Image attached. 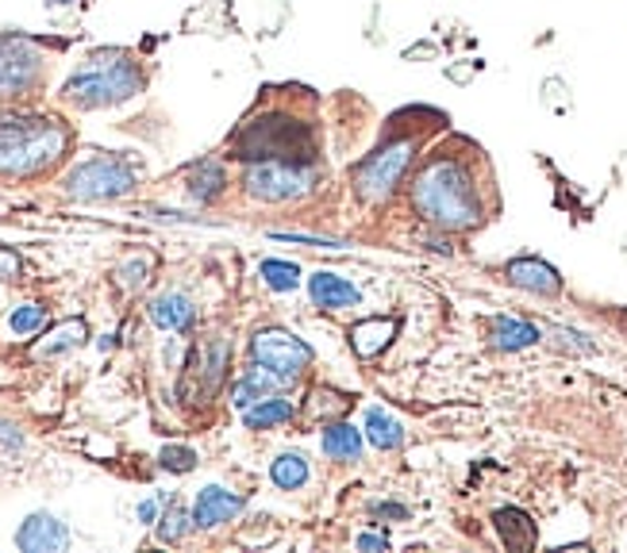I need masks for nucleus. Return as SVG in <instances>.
Here are the masks:
<instances>
[{"instance_id": "nucleus-1", "label": "nucleus", "mask_w": 627, "mask_h": 553, "mask_svg": "<svg viewBox=\"0 0 627 553\" xmlns=\"http://www.w3.org/2000/svg\"><path fill=\"white\" fill-rule=\"evenodd\" d=\"M412 212L439 231H478L493 212V188L485 158L466 138H450L415 165L408 181Z\"/></svg>"}, {"instance_id": "nucleus-2", "label": "nucleus", "mask_w": 627, "mask_h": 553, "mask_svg": "<svg viewBox=\"0 0 627 553\" xmlns=\"http://www.w3.org/2000/svg\"><path fill=\"white\" fill-rule=\"evenodd\" d=\"M297 93L289 100H262L231 135L228 150L239 162H289L316 165L319 162V123L309 108H297Z\"/></svg>"}, {"instance_id": "nucleus-3", "label": "nucleus", "mask_w": 627, "mask_h": 553, "mask_svg": "<svg viewBox=\"0 0 627 553\" xmlns=\"http://www.w3.org/2000/svg\"><path fill=\"white\" fill-rule=\"evenodd\" d=\"M74 147V131L58 115L0 112V177L35 181L55 173Z\"/></svg>"}, {"instance_id": "nucleus-4", "label": "nucleus", "mask_w": 627, "mask_h": 553, "mask_svg": "<svg viewBox=\"0 0 627 553\" xmlns=\"http://www.w3.org/2000/svg\"><path fill=\"white\" fill-rule=\"evenodd\" d=\"M147 89V70L131 50L123 47H105L93 50L74 74L65 77L58 97L65 105L82 108V112H97V108H116L123 100L138 97Z\"/></svg>"}, {"instance_id": "nucleus-5", "label": "nucleus", "mask_w": 627, "mask_h": 553, "mask_svg": "<svg viewBox=\"0 0 627 553\" xmlns=\"http://www.w3.org/2000/svg\"><path fill=\"white\" fill-rule=\"evenodd\" d=\"M420 143H424L420 135H385L374 147V155H366L354 165V193L366 204L389 200L400 181H405V173L412 170Z\"/></svg>"}, {"instance_id": "nucleus-6", "label": "nucleus", "mask_w": 627, "mask_h": 553, "mask_svg": "<svg viewBox=\"0 0 627 553\" xmlns=\"http://www.w3.org/2000/svg\"><path fill=\"white\" fill-rule=\"evenodd\" d=\"M47 85V54L27 35H0V100H27Z\"/></svg>"}, {"instance_id": "nucleus-7", "label": "nucleus", "mask_w": 627, "mask_h": 553, "mask_svg": "<svg viewBox=\"0 0 627 553\" xmlns=\"http://www.w3.org/2000/svg\"><path fill=\"white\" fill-rule=\"evenodd\" d=\"M65 196L70 200H85V204H97V200H120V196L135 193V170H131L123 158H89V162L74 165L65 173Z\"/></svg>"}, {"instance_id": "nucleus-8", "label": "nucleus", "mask_w": 627, "mask_h": 553, "mask_svg": "<svg viewBox=\"0 0 627 553\" xmlns=\"http://www.w3.org/2000/svg\"><path fill=\"white\" fill-rule=\"evenodd\" d=\"M316 188V165H289V162H246L243 193L262 204H289L301 200Z\"/></svg>"}, {"instance_id": "nucleus-9", "label": "nucleus", "mask_w": 627, "mask_h": 553, "mask_svg": "<svg viewBox=\"0 0 627 553\" xmlns=\"http://www.w3.org/2000/svg\"><path fill=\"white\" fill-rule=\"evenodd\" d=\"M251 361L286 384V381H297V377L312 366V351H309V342L297 339L286 327H262L251 339Z\"/></svg>"}, {"instance_id": "nucleus-10", "label": "nucleus", "mask_w": 627, "mask_h": 553, "mask_svg": "<svg viewBox=\"0 0 627 553\" xmlns=\"http://www.w3.org/2000/svg\"><path fill=\"white\" fill-rule=\"evenodd\" d=\"M228 361H231V342L228 339H220V334L204 339L193 351V358H189L185 384L196 381V389H201L204 396H213V392L224 384V377H228Z\"/></svg>"}, {"instance_id": "nucleus-11", "label": "nucleus", "mask_w": 627, "mask_h": 553, "mask_svg": "<svg viewBox=\"0 0 627 553\" xmlns=\"http://www.w3.org/2000/svg\"><path fill=\"white\" fill-rule=\"evenodd\" d=\"M16 545L24 553H58L70 545V530H65V523H58L55 515L35 512L27 515L24 527L16 530Z\"/></svg>"}, {"instance_id": "nucleus-12", "label": "nucleus", "mask_w": 627, "mask_h": 553, "mask_svg": "<svg viewBox=\"0 0 627 553\" xmlns=\"http://www.w3.org/2000/svg\"><path fill=\"white\" fill-rule=\"evenodd\" d=\"M243 512V496L236 492L220 489V484H208V489L196 492V504H193V527L196 530H216L224 527L228 519Z\"/></svg>"}, {"instance_id": "nucleus-13", "label": "nucleus", "mask_w": 627, "mask_h": 553, "mask_svg": "<svg viewBox=\"0 0 627 553\" xmlns=\"http://www.w3.org/2000/svg\"><path fill=\"white\" fill-rule=\"evenodd\" d=\"M508 281L520 288H528V293H539V296H554L558 288H563V276H558V269L546 266V261L539 258H516L508 261Z\"/></svg>"}, {"instance_id": "nucleus-14", "label": "nucleus", "mask_w": 627, "mask_h": 553, "mask_svg": "<svg viewBox=\"0 0 627 553\" xmlns=\"http://www.w3.org/2000/svg\"><path fill=\"white\" fill-rule=\"evenodd\" d=\"M309 293H312V304L324 311H339V308H354L362 300L359 288L339 273H316L309 281Z\"/></svg>"}, {"instance_id": "nucleus-15", "label": "nucleus", "mask_w": 627, "mask_h": 553, "mask_svg": "<svg viewBox=\"0 0 627 553\" xmlns=\"http://www.w3.org/2000/svg\"><path fill=\"white\" fill-rule=\"evenodd\" d=\"M185 188L196 204H216L224 193H228V173H224L220 162L204 158V162H193L185 173Z\"/></svg>"}, {"instance_id": "nucleus-16", "label": "nucleus", "mask_w": 627, "mask_h": 553, "mask_svg": "<svg viewBox=\"0 0 627 553\" xmlns=\"http://www.w3.org/2000/svg\"><path fill=\"white\" fill-rule=\"evenodd\" d=\"M150 319H155V327H162V331H189L196 319V308L185 293H162L150 300Z\"/></svg>"}, {"instance_id": "nucleus-17", "label": "nucleus", "mask_w": 627, "mask_h": 553, "mask_svg": "<svg viewBox=\"0 0 627 553\" xmlns=\"http://www.w3.org/2000/svg\"><path fill=\"white\" fill-rule=\"evenodd\" d=\"M289 419H293V404H289V400H281V396H266V400H258V404H251L243 411L246 431H269V427L289 423Z\"/></svg>"}, {"instance_id": "nucleus-18", "label": "nucleus", "mask_w": 627, "mask_h": 553, "mask_svg": "<svg viewBox=\"0 0 627 553\" xmlns=\"http://www.w3.org/2000/svg\"><path fill=\"white\" fill-rule=\"evenodd\" d=\"M324 454L331 462H359L362 457V431L351 423H331L324 431Z\"/></svg>"}, {"instance_id": "nucleus-19", "label": "nucleus", "mask_w": 627, "mask_h": 553, "mask_svg": "<svg viewBox=\"0 0 627 553\" xmlns=\"http://www.w3.org/2000/svg\"><path fill=\"white\" fill-rule=\"evenodd\" d=\"M274 384H281L274 373H266V369H262V366H251V369H246V373L236 381V392H231V404L243 407V411H246V407H251V404L266 400L269 392H274Z\"/></svg>"}, {"instance_id": "nucleus-20", "label": "nucleus", "mask_w": 627, "mask_h": 553, "mask_svg": "<svg viewBox=\"0 0 627 553\" xmlns=\"http://www.w3.org/2000/svg\"><path fill=\"white\" fill-rule=\"evenodd\" d=\"M366 439L374 442L377 450H400V442H405V427H400V419H393L389 411H382V407H370L366 411Z\"/></svg>"}, {"instance_id": "nucleus-21", "label": "nucleus", "mask_w": 627, "mask_h": 553, "mask_svg": "<svg viewBox=\"0 0 627 553\" xmlns=\"http://www.w3.org/2000/svg\"><path fill=\"white\" fill-rule=\"evenodd\" d=\"M493 523H497L505 545H513V550H531V545H535V527H531L528 515L516 512V507H505V512H497V515H493Z\"/></svg>"}, {"instance_id": "nucleus-22", "label": "nucleus", "mask_w": 627, "mask_h": 553, "mask_svg": "<svg viewBox=\"0 0 627 553\" xmlns=\"http://www.w3.org/2000/svg\"><path fill=\"white\" fill-rule=\"evenodd\" d=\"M269 480L286 492L304 489V484H309V457L304 454H277L274 465H269Z\"/></svg>"}, {"instance_id": "nucleus-23", "label": "nucleus", "mask_w": 627, "mask_h": 553, "mask_svg": "<svg viewBox=\"0 0 627 553\" xmlns=\"http://www.w3.org/2000/svg\"><path fill=\"white\" fill-rule=\"evenodd\" d=\"M493 342H497L501 351H523V346H531V342H539V331L531 323H523V319H493Z\"/></svg>"}, {"instance_id": "nucleus-24", "label": "nucleus", "mask_w": 627, "mask_h": 553, "mask_svg": "<svg viewBox=\"0 0 627 553\" xmlns=\"http://www.w3.org/2000/svg\"><path fill=\"white\" fill-rule=\"evenodd\" d=\"M393 331H397V327H393L389 319H366V323L354 327V351H359L362 358H374L377 351L389 346Z\"/></svg>"}, {"instance_id": "nucleus-25", "label": "nucleus", "mask_w": 627, "mask_h": 553, "mask_svg": "<svg viewBox=\"0 0 627 553\" xmlns=\"http://www.w3.org/2000/svg\"><path fill=\"white\" fill-rule=\"evenodd\" d=\"M262 281H266L269 288H277V293H293L297 285H301V269L293 266V261H277V258H266L258 266Z\"/></svg>"}, {"instance_id": "nucleus-26", "label": "nucleus", "mask_w": 627, "mask_h": 553, "mask_svg": "<svg viewBox=\"0 0 627 553\" xmlns=\"http://www.w3.org/2000/svg\"><path fill=\"white\" fill-rule=\"evenodd\" d=\"M82 342H85V323L82 319H65V323L50 334V342H43L35 354H39V358H50V354H62V351H70V346H82Z\"/></svg>"}, {"instance_id": "nucleus-27", "label": "nucleus", "mask_w": 627, "mask_h": 553, "mask_svg": "<svg viewBox=\"0 0 627 553\" xmlns=\"http://www.w3.org/2000/svg\"><path fill=\"white\" fill-rule=\"evenodd\" d=\"M189 530H193V512H185L181 504H173L170 512L162 515V523H158V538H162V542H181Z\"/></svg>"}, {"instance_id": "nucleus-28", "label": "nucleus", "mask_w": 627, "mask_h": 553, "mask_svg": "<svg viewBox=\"0 0 627 553\" xmlns=\"http://www.w3.org/2000/svg\"><path fill=\"white\" fill-rule=\"evenodd\" d=\"M43 323H47V308L43 304H24V308H16L9 316V327L16 334H32V331H43Z\"/></svg>"}, {"instance_id": "nucleus-29", "label": "nucleus", "mask_w": 627, "mask_h": 553, "mask_svg": "<svg viewBox=\"0 0 627 553\" xmlns=\"http://www.w3.org/2000/svg\"><path fill=\"white\" fill-rule=\"evenodd\" d=\"M196 465V454L189 446H166L162 450V469L170 472H189Z\"/></svg>"}, {"instance_id": "nucleus-30", "label": "nucleus", "mask_w": 627, "mask_h": 553, "mask_svg": "<svg viewBox=\"0 0 627 553\" xmlns=\"http://www.w3.org/2000/svg\"><path fill=\"white\" fill-rule=\"evenodd\" d=\"M20 276V258L12 250H0V281H16Z\"/></svg>"}, {"instance_id": "nucleus-31", "label": "nucleus", "mask_w": 627, "mask_h": 553, "mask_svg": "<svg viewBox=\"0 0 627 553\" xmlns=\"http://www.w3.org/2000/svg\"><path fill=\"white\" fill-rule=\"evenodd\" d=\"M359 545H362V550H385L389 542H385V538H374V534H362Z\"/></svg>"}, {"instance_id": "nucleus-32", "label": "nucleus", "mask_w": 627, "mask_h": 553, "mask_svg": "<svg viewBox=\"0 0 627 553\" xmlns=\"http://www.w3.org/2000/svg\"><path fill=\"white\" fill-rule=\"evenodd\" d=\"M155 512H158L155 500H147V504H138V519H143V523H155Z\"/></svg>"}, {"instance_id": "nucleus-33", "label": "nucleus", "mask_w": 627, "mask_h": 553, "mask_svg": "<svg viewBox=\"0 0 627 553\" xmlns=\"http://www.w3.org/2000/svg\"><path fill=\"white\" fill-rule=\"evenodd\" d=\"M374 515H397V519H400V515H405V507H400V504H377Z\"/></svg>"}, {"instance_id": "nucleus-34", "label": "nucleus", "mask_w": 627, "mask_h": 553, "mask_svg": "<svg viewBox=\"0 0 627 553\" xmlns=\"http://www.w3.org/2000/svg\"><path fill=\"white\" fill-rule=\"evenodd\" d=\"M55 4H70V0H55Z\"/></svg>"}]
</instances>
